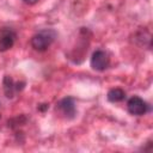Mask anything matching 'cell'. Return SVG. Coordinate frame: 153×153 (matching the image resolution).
<instances>
[{
  "instance_id": "6",
  "label": "cell",
  "mask_w": 153,
  "mask_h": 153,
  "mask_svg": "<svg viewBox=\"0 0 153 153\" xmlns=\"http://www.w3.org/2000/svg\"><path fill=\"white\" fill-rule=\"evenodd\" d=\"M16 41V33L12 30H5L0 37V51L11 49Z\"/></svg>"
},
{
  "instance_id": "3",
  "label": "cell",
  "mask_w": 153,
  "mask_h": 153,
  "mask_svg": "<svg viewBox=\"0 0 153 153\" xmlns=\"http://www.w3.org/2000/svg\"><path fill=\"white\" fill-rule=\"evenodd\" d=\"M127 109H128L129 114L135 115V116H141V115H145L148 111V104L142 98H140L137 96H134L128 100Z\"/></svg>"
},
{
  "instance_id": "4",
  "label": "cell",
  "mask_w": 153,
  "mask_h": 153,
  "mask_svg": "<svg viewBox=\"0 0 153 153\" xmlns=\"http://www.w3.org/2000/svg\"><path fill=\"white\" fill-rule=\"evenodd\" d=\"M56 109L66 117V118H73L76 114V108H75V102L72 97H65L62 98L59 103Z\"/></svg>"
},
{
  "instance_id": "1",
  "label": "cell",
  "mask_w": 153,
  "mask_h": 153,
  "mask_svg": "<svg viewBox=\"0 0 153 153\" xmlns=\"http://www.w3.org/2000/svg\"><path fill=\"white\" fill-rule=\"evenodd\" d=\"M56 38V31L53 29H44L32 36L30 43L37 51H45Z\"/></svg>"
},
{
  "instance_id": "2",
  "label": "cell",
  "mask_w": 153,
  "mask_h": 153,
  "mask_svg": "<svg viewBox=\"0 0 153 153\" xmlns=\"http://www.w3.org/2000/svg\"><path fill=\"white\" fill-rule=\"evenodd\" d=\"M90 63H91L92 69L98 71V72H103V71H105L109 67L110 57H109L106 51H104V50H96L92 54Z\"/></svg>"
},
{
  "instance_id": "7",
  "label": "cell",
  "mask_w": 153,
  "mask_h": 153,
  "mask_svg": "<svg viewBox=\"0 0 153 153\" xmlns=\"http://www.w3.org/2000/svg\"><path fill=\"white\" fill-rule=\"evenodd\" d=\"M106 98L111 103H118V102H122L126 98V92L120 87H114V88L109 90V92L106 94Z\"/></svg>"
},
{
  "instance_id": "5",
  "label": "cell",
  "mask_w": 153,
  "mask_h": 153,
  "mask_svg": "<svg viewBox=\"0 0 153 153\" xmlns=\"http://www.w3.org/2000/svg\"><path fill=\"white\" fill-rule=\"evenodd\" d=\"M2 85H4V91H5L6 97L7 98H13L16 92H18V91H20V90L24 88L25 82H14L11 76L5 75L4 76Z\"/></svg>"
},
{
  "instance_id": "8",
  "label": "cell",
  "mask_w": 153,
  "mask_h": 153,
  "mask_svg": "<svg viewBox=\"0 0 153 153\" xmlns=\"http://www.w3.org/2000/svg\"><path fill=\"white\" fill-rule=\"evenodd\" d=\"M25 4H27V5H35L38 0H23Z\"/></svg>"
}]
</instances>
